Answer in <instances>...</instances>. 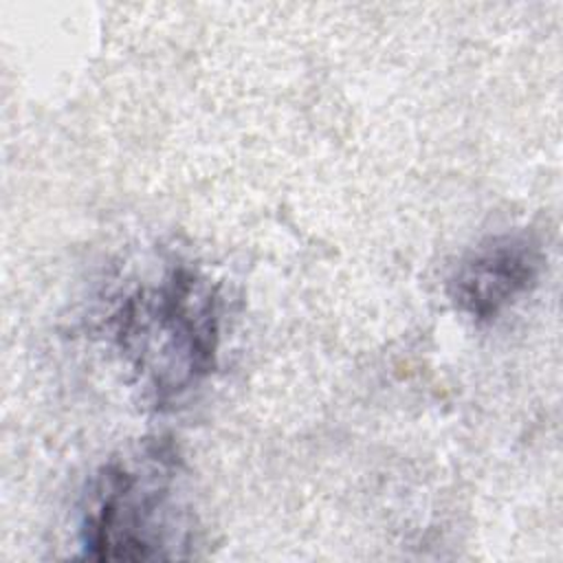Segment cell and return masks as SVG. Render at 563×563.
Here are the masks:
<instances>
[{
	"label": "cell",
	"mask_w": 563,
	"mask_h": 563,
	"mask_svg": "<svg viewBox=\"0 0 563 563\" xmlns=\"http://www.w3.org/2000/svg\"><path fill=\"white\" fill-rule=\"evenodd\" d=\"M178 460L154 442L108 462L90 484L81 517V545L90 559H169L187 545L178 499Z\"/></svg>",
	"instance_id": "6da1fadb"
},
{
	"label": "cell",
	"mask_w": 563,
	"mask_h": 563,
	"mask_svg": "<svg viewBox=\"0 0 563 563\" xmlns=\"http://www.w3.org/2000/svg\"><path fill=\"white\" fill-rule=\"evenodd\" d=\"M117 336L156 402H172L216 365L218 297L207 279L178 266L121 306Z\"/></svg>",
	"instance_id": "7a4b0ae2"
},
{
	"label": "cell",
	"mask_w": 563,
	"mask_h": 563,
	"mask_svg": "<svg viewBox=\"0 0 563 563\" xmlns=\"http://www.w3.org/2000/svg\"><path fill=\"white\" fill-rule=\"evenodd\" d=\"M543 266L528 235H495L468 251L449 277L455 308L475 321H490L532 290Z\"/></svg>",
	"instance_id": "3957f363"
}]
</instances>
